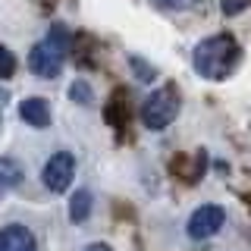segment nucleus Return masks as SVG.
Returning a JSON list of instances; mask_svg holds the SVG:
<instances>
[{
  "mask_svg": "<svg viewBox=\"0 0 251 251\" xmlns=\"http://www.w3.org/2000/svg\"><path fill=\"white\" fill-rule=\"evenodd\" d=\"M239 57H242V47L232 35H210L195 47L192 63L198 69V75L210 78V82H223L239 66Z\"/></svg>",
  "mask_w": 251,
  "mask_h": 251,
  "instance_id": "f257e3e1",
  "label": "nucleus"
},
{
  "mask_svg": "<svg viewBox=\"0 0 251 251\" xmlns=\"http://www.w3.org/2000/svg\"><path fill=\"white\" fill-rule=\"evenodd\" d=\"M66 50H69V38L63 28H53L44 41H38L28 53V69L38 78H57L63 73L66 63Z\"/></svg>",
  "mask_w": 251,
  "mask_h": 251,
  "instance_id": "f03ea898",
  "label": "nucleus"
},
{
  "mask_svg": "<svg viewBox=\"0 0 251 251\" xmlns=\"http://www.w3.org/2000/svg\"><path fill=\"white\" fill-rule=\"evenodd\" d=\"M176 113H179V91H176V85H163V88L151 91V98L141 104V123H145L148 129H154V132L167 129V126L176 120Z\"/></svg>",
  "mask_w": 251,
  "mask_h": 251,
  "instance_id": "7ed1b4c3",
  "label": "nucleus"
},
{
  "mask_svg": "<svg viewBox=\"0 0 251 251\" xmlns=\"http://www.w3.org/2000/svg\"><path fill=\"white\" fill-rule=\"evenodd\" d=\"M73 176H75V157L69 154V151H57V154L50 157V160L44 163V170H41L44 185L50 188L53 195L66 192L69 182H73Z\"/></svg>",
  "mask_w": 251,
  "mask_h": 251,
  "instance_id": "20e7f679",
  "label": "nucleus"
},
{
  "mask_svg": "<svg viewBox=\"0 0 251 251\" xmlns=\"http://www.w3.org/2000/svg\"><path fill=\"white\" fill-rule=\"evenodd\" d=\"M223 223H226V210L220 207V204H201V207L188 217V235H192L195 242L210 239V235H217L223 229Z\"/></svg>",
  "mask_w": 251,
  "mask_h": 251,
  "instance_id": "39448f33",
  "label": "nucleus"
},
{
  "mask_svg": "<svg viewBox=\"0 0 251 251\" xmlns=\"http://www.w3.org/2000/svg\"><path fill=\"white\" fill-rule=\"evenodd\" d=\"M0 251H38V242L28 226L10 223L0 229Z\"/></svg>",
  "mask_w": 251,
  "mask_h": 251,
  "instance_id": "423d86ee",
  "label": "nucleus"
},
{
  "mask_svg": "<svg viewBox=\"0 0 251 251\" xmlns=\"http://www.w3.org/2000/svg\"><path fill=\"white\" fill-rule=\"evenodd\" d=\"M19 116L35 129H47L50 126V107H47L44 98H25L19 104Z\"/></svg>",
  "mask_w": 251,
  "mask_h": 251,
  "instance_id": "0eeeda50",
  "label": "nucleus"
},
{
  "mask_svg": "<svg viewBox=\"0 0 251 251\" xmlns=\"http://www.w3.org/2000/svg\"><path fill=\"white\" fill-rule=\"evenodd\" d=\"M19 182H22L19 163H16L13 157H0V198H6Z\"/></svg>",
  "mask_w": 251,
  "mask_h": 251,
  "instance_id": "6e6552de",
  "label": "nucleus"
},
{
  "mask_svg": "<svg viewBox=\"0 0 251 251\" xmlns=\"http://www.w3.org/2000/svg\"><path fill=\"white\" fill-rule=\"evenodd\" d=\"M88 217H91V192L88 188H78L73 195V201H69V220L73 223H85Z\"/></svg>",
  "mask_w": 251,
  "mask_h": 251,
  "instance_id": "1a4fd4ad",
  "label": "nucleus"
},
{
  "mask_svg": "<svg viewBox=\"0 0 251 251\" xmlns=\"http://www.w3.org/2000/svg\"><path fill=\"white\" fill-rule=\"evenodd\" d=\"M69 98L73 100H78V104H94V91L88 88V82H82V78H75L73 85H69Z\"/></svg>",
  "mask_w": 251,
  "mask_h": 251,
  "instance_id": "9d476101",
  "label": "nucleus"
},
{
  "mask_svg": "<svg viewBox=\"0 0 251 251\" xmlns=\"http://www.w3.org/2000/svg\"><path fill=\"white\" fill-rule=\"evenodd\" d=\"M13 73H16V57H13L10 47L0 44V78H10Z\"/></svg>",
  "mask_w": 251,
  "mask_h": 251,
  "instance_id": "9b49d317",
  "label": "nucleus"
},
{
  "mask_svg": "<svg viewBox=\"0 0 251 251\" xmlns=\"http://www.w3.org/2000/svg\"><path fill=\"white\" fill-rule=\"evenodd\" d=\"M132 66H135V73H138L141 82H151V78L157 75V73H154V66H145V63H141L138 57H132Z\"/></svg>",
  "mask_w": 251,
  "mask_h": 251,
  "instance_id": "f8f14e48",
  "label": "nucleus"
},
{
  "mask_svg": "<svg viewBox=\"0 0 251 251\" xmlns=\"http://www.w3.org/2000/svg\"><path fill=\"white\" fill-rule=\"evenodd\" d=\"M248 3H251V0H223V13L226 16H239Z\"/></svg>",
  "mask_w": 251,
  "mask_h": 251,
  "instance_id": "ddd939ff",
  "label": "nucleus"
},
{
  "mask_svg": "<svg viewBox=\"0 0 251 251\" xmlns=\"http://www.w3.org/2000/svg\"><path fill=\"white\" fill-rule=\"evenodd\" d=\"M154 3H160L163 10H182V6L188 3V0H154Z\"/></svg>",
  "mask_w": 251,
  "mask_h": 251,
  "instance_id": "4468645a",
  "label": "nucleus"
},
{
  "mask_svg": "<svg viewBox=\"0 0 251 251\" xmlns=\"http://www.w3.org/2000/svg\"><path fill=\"white\" fill-rule=\"evenodd\" d=\"M85 251H113V248L107 242H91V245H85Z\"/></svg>",
  "mask_w": 251,
  "mask_h": 251,
  "instance_id": "2eb2a0df",
  "label": "nucleus"
},
{
  "mask_svg": "<svg viewBox=\"0 0 251 251\" xmlns=\"http://www.w3.org/2000/svg\"><path fill=\"white\" fill-rule=\"evenodd\" d=\"M0 123H3V120H0Z\"/></svg>",
  "mask_w": 251,
  "mask_h": 251,
  "instance_id": "dca6fc26",
  "label": "nucleus"
}]
</instances>
